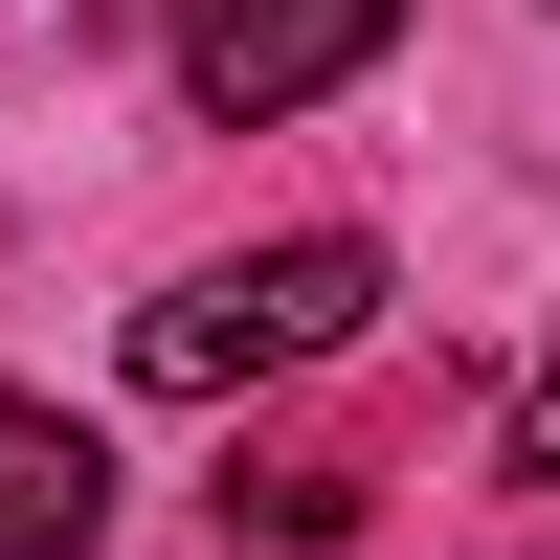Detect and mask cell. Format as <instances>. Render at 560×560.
Segmentation results:
<instances>
[{"label":"cell","mask_w":560,"mask_h":560,"mask_svg":"<svg viewBox=\"0 0 560 560\" xmlns=\"http://www.w3.org/2000/svg\"><path fill=\"white\" fill-rule=\"evenodd\" d=\"M359 314H382V247H359V224H292V247H247V269H179V292L135 314V382L158 404H247V382H292V359H337Z\"/></svg>","instance_id":"cell-1"},{"label":"cell","mask_w":560,"mask_h":560,"mask_svg":"<svg viewBox=\"0 0 560 560\" xmlns=\"http://www.w3.org/2000/svg\"><path fill=\"white\" fill-rule=\"evenodd\" d=\"M382 45H404V0H179V90H202L224 135L314 113V90H359Z\"/></svg>","instance_id":"cell-2"},{"label":"cell","mask_w":560,"mask_h":560,"mask_svg":"<svg viewBox=\"0 0 560 560\" xmlns=\"http://www.w3.org/2000/svg\"><path fill=\"white\" fill-rule=\"evenodd\" d=\"M90 516H113V448L0 382V560H90Z\"/></svg>","instance_id":"cell-3"},{"label":"cell","mask_w":560,"mask_h":560,"mask_svg":"<svg viewBox=\"0 0 560 560\" xmlns=\"http://www.w3.org/2000/svg\"><path fill=\"white\" fill-rule=\"evenodd\" d=\"M516 471L560 493V337H538V382H516Z\"/></svg>","instance_id":"cell-4"}]
</instances>
